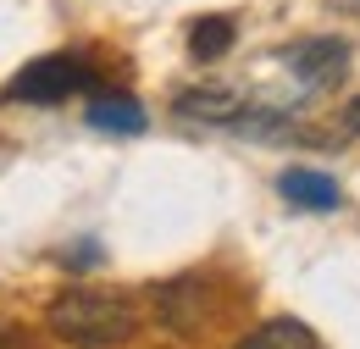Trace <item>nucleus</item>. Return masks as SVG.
Here are the masks:
<instances>
[{
    "instance_id": "obj_1",
    "label": "nucleus",
    "mask_w": 360,
    "mask_h": 349,
    "mask_svg": "<svg viewBox=\"0 0 360 349\" xmlns=\"http://www.w3.org/2000/svg\"><path fill=\"white\" fill-rule=\"evenodd\" d=\"M50 333L78 349H117L139 333V316L122 294H100V288H61L45 310Z\"/></svg>"
},
{
    "instance_id": "obj_2",
    "label": "nucleus",
    "mask_w": 360,
    "mask_h": 349,
    "mask_svg": "<svg viewBox=\"0 0 360 349\" xmlns=\"http://www.w3.org/2000/svg\"><path fill=\"white\" fill-rule=\"evenodd\" d=\"M94 84V67L84 56H67V50H56V56H39V61H28L11 84L0 89V100H28V106H61L67 94H84Z\"/></svg>"
},
{
    "instance_id": "obj_3",
    "label": "nucleus",
    "mask_w": 360,
    "mask_h": 349,
    "mask_svg": "<svg viewBox=\"0 0 360 349\" xmlns=\"http://www.w3.org/2000/svg\"><path fill=\"white\" fill-rule=\"evenodd\" d=\"M172 117L188 128H238L244 117V89L238 84H194L172 94Z\"/></svg>"
},
{
    "instance_id": "obj_4",
    "label": "nucleus",
    "mask_w": 360,
    "mask_h": 349,
    "mask_svg": "<svg viewBox=\"0 0 360 349\" xmlns=\"http://www.w3.org/2000/svg\"><path fill=\"white\" fill-rule=\"evenodd\" d=\"M283 61H288V72L300 78V89H327L344 67H349V39H338V34H316V39L288 44Z\"/></svg>"
},
{
    "instance_id": "obj_5",
    "label": "nucleus",
    "mask_w": 360,
    "mask_h": 349,
    "mask_svg": "<svg viewBox=\"0 0 360 349\" xmlns=\"http://www.w3.org/2000/svg\"><path fill=\"white\" fill-rule=\"evenodd\" d=\"M205 300H211V288H205L200 277H188V272L155 288V310H161V322H167L172 333H183V338H188V333H200V322L211 316Z\"/></svg>"
},
{
    "instance_id": "obj_6",
    "label": "nucleus",
    "mask_w": 360,
    "mask_h": 349,
    "mask_svg": "<svg viewBox=\"0 0 360 349\" xmlns=\"http://www.w3.org/2000/svg\"><path fill=\"white\" fill-rule=\"evenodd\" d=\"M84 122L100 128V133L134 139V133H144V106H139L134 94H122V89H94L89 106H84Z\"/></svg>"
},
{
    "instance_id": "obj_7",
    "label": "nucleus",
    "mask_w": 360,
    "mask_h": 349,
    "mask_svg": "<svg viewBox=\"0 0 360 349\" xmlns=\"http://www.w3.org/2000/svg\"><path fill=\"white\" fill-rule=\"evenodd\" d=\"M277 194L288 205H300V211H338V183L327 172H316V167H288L277 177Z\"/></svg>"
},
{
    "instance_id": "obj_8",
    "label": "nucleus",
    "mask_w": 360,
    "mask_h": 349,
    "mask_svg": "<svg viewBox=\"0 0 360 349\" xmlns=\"http://www.w3.org/2000/svg\"><path fill=\"white\" fill-rule=\"evenodd\" d=\"M233 349H316V333L305 322H294V316H271L255 333H244Z\"/></svg>"
},
{
    "instance_id": "obj_9",
    "label": "nucleus",
    "mask_w": 360,
    "mask_h": 349,
    "mask_svg": "<svg viewBox=\"0 0 360 349\" xmlns=\"http://www.w3.org/2000/svg\"><path fill=\"white\" fill-rule=\"evenodd\" d=\"M233 34H238L233 17H194L188 23V56L194 61H222L233 50Z\"/></svg>"
},
{
    "instance_id": "obj_10",
    "label": "nucleus",
    "mask_w": 360,
    "mask_h": 349,
    "mask_svg": "<svg viewBox=\"0 0 360 349\" xmlns=\"http://www.w3.org/2000/svg\"><path fill=\"white\" fill-rule=\"evenodd\" d=\"M56 261L67 266V272H94V266H100V244H94V239H84V244H72V250H61Z\"/></svg>"
},
{
    "instance_id": "obj_11",
    "label": "nucleus",
    "mask_w": 360,
    "mask_h": 349,
    "mask_svg": "<svg viewBox=\"0 0 360 349\" xmlns=\"http://www.w3.org/2000/svg\"><path fill=\"white\" fill-rule=\"evenodd\" d=\"M338 122H344V133H349V139L360 133V94L349 100V106H344V111H338Z\"/></svg>"
},
{
    "instance_id": "obj_12",
    "label": "nucleus",
    "mask_w": 360,
    "mask_h": 349,
    "mask_svg": "<svg viewBox=\"0 0 360 349\" xmlns=\"http://www.w3.org/2000/svg\"><path fill=\"white\" fill-rule=\"evenodd\" d=\"M11 344H17V327H11L6 316H0V349H11Z\"/></svg>"
}]
</instances>
